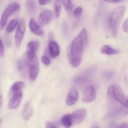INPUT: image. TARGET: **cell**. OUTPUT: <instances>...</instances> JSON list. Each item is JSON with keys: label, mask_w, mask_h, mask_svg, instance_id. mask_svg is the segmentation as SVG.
Masks as SVG:
<instances>
[{"label": "cell", "mask_w": 128, "mask_h": 128, "mask_svg": "<svg viewBox=\"0 0 128 128\" xmlns=\"http://www.w3.org/2000/svg\"><path fill=\"white\" fill-rule=\"evenodd\" d=\"M29 28L31 32L36 36H41L44 35L43 30L41 29L40 25L38 24V22L35 21L34 18L30 19V22H29Z\"/></svg>", "instance_id": "12"}, {"label": "cell", "mask_w": 128, "mask_h": 128, "mask_svg": "<svg viewBox=\"0 0 128 128\" xmlns=\"http://www.w3.org/2000/svg\"><path fill=\"white\" fill-rule=\"evenodd\" d=\"M48 50L50 56L52 58H56L60 55V46L56 42L54 41H50L48 44Z\"/></svg>", "instance_id": "13"}, {"label": "cell", "mask_w": 128, "mask_h": 128, "mask_svg": "<svg viewBox=\"0 0 128 128\" xmlns=\"http://www.w3.org/2000/svg\"><path fill=\"white\" fill-rule=\"evenodd\" d=\"M125 11L126 7L124 6H120L116 8L110 14L109 17V24L114 36L117 34L119 26L123 18Z\"/></svg>", "instance_id": "4"}, {"label": "cell", "mask_w": 128, "mask_h": 128, "mask_svg": "<svg viewBox=\"0 0 128 128\" xmlns=\"http://www.w3.org/2000/svg\"><path fill=\"white\" fill-rule=\"evenodd\" d=\"M26 8H27L28 11L30 14H32L35 12L36 11V4L34 2H33L31 0H28L26 1Z\"/></svg>", "instance_id": "19"}, {"label": "cell", "mask_w": 128, "mask_h": 128, "mask_svg": "<svg viewBox=\"0 0 128 128\" xmlns=\"http://www.w3.org/2000/svg\"><path fill=\"white\" fill-rule=\"evenodd\" d=\"M79 98L78 92L75 88H71L68 94L66 99V103L68 106H73L78 101Z\"/></svg>", "instance_id": "11"}, {"label": "cell", "mask_w": 128, "mask_h": 128, "mask_svg": "<svg viewBox=\"0 0 128 128\" xmlns=\"http://www.w3.org/2000/svg\"><path fill=\"white\" fill-rule=\"evenodd\" d=\"M25 31H26L25 21L24 20H21L20 22H19L18 24L17 29L15 33V44L17 48L20 47L21 46V44L24 36Z\"/></svg>", "instance_id": "7"}, {"label": "cell", "mask_w": 128, "mask_h": 128, "mask_svg": "<svg viewBox=\"0 0 128 128\" xmlns=\"http://www.w3.org/2000/svg\"><path fill=\"white\" fill-rule=\"evenodd\" d=\"M54 18V13L51 10H45L40 13L38 19V23L40 26H44L50 23Z\"/></svg>", "instance_id": "8"}, {"label": "cell", "mask_w": 128, "mask_h": 128, "mask_svg": "<svg viewBox=\"0 0 128 128\" xmlns=\"http://www.w3.org/2000/svg\"><path fill=\"white\" fill-rule=\"evenodd\" d=\"M96 98V91L95 88L92 85L88 86L84 91L82 101L85 103L93 102Z\"/></svg>", "instance_id": "10"}, {"label": "cell", "mask_w": 128, "mask_h": 128, "mask_svg": "<svg viewBox=\"0 0 128 128\" xmlns=\"http://www.w3.org/2000/svg\"><path fill=\"white\" fill-rule=\"evenodd\" d=\"M33 114V109L30 102L25 104L22 111V118L24 121H28Z\"/></svg>", "instance_id": "14"}, {"label": "cell", "mask_w": 128, "mask_h": 128, "mask_svg": "<svg viewBox=\"0 0 128 128\" xmlns=\"http://www.w3.org/2000/svg\"><path fill=\"white\" fill-rule=\"evenodd\" d=\"M22 98V92L21 90L13 91L12 96L8 102V108L10 110L16 109L20 105Z\"/></svg>", "instance_id": "9"}, {"label": "cell", "mask_w": 128, "mask_h": 128, "mask_svg": "<svg viewBox=\"0 0 128 128\" xmlns=\"http://www.w3.org/2000/svg\"><path fill=\"white\" fill-rule=\"evenodd\" d=\"M19 10H20V4L16 2H11L6 7L4 11L2 12L0 20V31H2L4 28L8 18Z\"/></svg>", "instance_id": "6"}, {"label": "cell", "mask_w": 128, "mask_h": 128, "mask_svg": "<svg viewBox=\"0 0 128 128\" xmlns=\"http://www.w3.org/2000/svg\"><path fill=\"white\" fill-rule=\"evenodd\" d=\"M122 30L124 32L127 33L128 32V19H126L123 22V24H122Z\"/></svg>", "instance_id": "25"}, {"label": "cell", "mask_w": 128, "mask_h": 128, "mask_svg": "<svg viewBox=\"0 0 128 128\" xmlns=\"http://www.w3.org/2000/svg\"><path fill=\"white\" fill-rule=\"evenodd\" d=\"M61 2L68 12H71L72 11L73 8L72 0H61Z\"/></svg>", "instance_id": "21"}, {"label": "cell", "mask_w": 128, "mask_h": 128, "mask_svg": "<svg viewBox=\"0 0 128 128\" xmlns=\"http://www.w3.org/2000/svg\"><path fill=\"white\" fill-rule=\"evenodd\" d=\"M4 54V48L3 42L0 38V56L3 57Z\"/></svg>", "instance_id": "24"}, {"label": "cell", "mask_w": 128, "mask_h": 128, "mask_svg": "<svg viewBox=\"0 0 128 128\" xmlns=\"http://www.w3.org/2000/svg\"><path fill=\"white\" fill-rule=\"evenodd\" d=\"M45 127L46 128H56L57 126L50 121H46L45 123Z\"/></svg>", "instance_id": "26"}, {"label": "cell", "mask_w": 128, "mask_h": 128, "mask_svg": "<svg viewBox=\"0 0 128 128\" xmlns=\"http://www.w3.org/2000/svg\"><path fill=\"white\" fill-rule=\"evenodd\" d=\"M39 44L37 41H31L28 43L26 46V53L30 55L36 54V52L38 49Z\"/></svg>", "instance_id": "15"}, {"label": "cell", "mask_w": 128, "mask_h": 128, "mask_svg": "<svg viewBox=\"0 0 128 128\" xmlns=\"http://www.w3.org/2000/svg\"><path fill=\"white\" fill-rule=\"evenodd\" d=\"M82 12V8L81 6H79V7L76 8L73 11V14L75 17H79L80 16H81V14Z\"/></svg>", "instance_id": "22"}, {"label": "cell", "mask_w": 128, "mask_h": 128, "mask_svg": "<svg viewBox=\"0 0 128 128\" xmlns=\"http://www.w3.org/2000/svg\"><path fill=\"white\" fill-rule=\"evenodd\" d=\"M105 1L108 2H111V3H117V2H120L122 0H104Z\"/></svg>", "instance_id": "28"}, {"label": "cell", "mask_w": 128, "mask_h": 128, "mask_svg": "<svg viewBox=\"0 0 128 128\" xmlns=\"http://www.w3.org/2000/svg\"><path fill=\"white\" fill-rule=\"evenodd\" d=\"M1 122H2V119H1V118H0V125H1Z\"/></svg>", "instance_id": "30"}, {"label": "cell", "mask_w": 128, "mask_h": 128, "mask_svg": "<svg viewBox=\"0 0 128 128\" xmlns=\"http://www.w3.org/2000/svg\"><path fill=\"white\" fill-rule=\"evenodd\" d=\"M19 22V20L18 18L12 19L8 24L7 27H6V31L8 33H11L12 31L14 30V29L17 27L18 24Z\"/></svg>", "instance_id": "17"}, {"label": "cell", "mask_w": 128, "mask_h": 128, "mask_svg": "<svg viewBox=\"0 0 128 128\" xmlns=\"http://www.w3.org/2000/svg\"><path fill=\"white\" fill-rule=\"evenodd\" d=\"M51 1V0H38V2L40 5L44 6V5L47 4L49 3Z\"/></svg>", "instance_id": "27"}, {"label": "cell", "mask_w": 128, "mask_h": 128, "mask_svg": "<svg viewBox=\"0 0 128 128\" xmlns=\"http://www.w3.org/2000/svg\"><path fill=\"white\" fill-rule=\"evenodd\" d=\"M101 52L102 54L107 55H113L119 53L118 50L113 48L110 45H104L102 46L101 50Z\"/></svg>", "instance_id": "16"}, {"label": "cell", "mask_w": 128, "mask_h": 128, "mask_svg": "<svg viewBox=\"0 0 128 128\" xmlns=\"http://www.w3.org/2000/svg\"><path fill=\"white\" fill-rule=\"evenodd\" d=\"M23 61L24 64L28 69L30 80L32 81H34L37 78L40 71V64L37 55H30L24 52L23 54Z\"/></svg>", "instance_id": "5"}, {"label": "cell", "mask_w": 128, "mask_h": 128, "mask_svg": "<svg viewBox=\"0 0 128 128\" xmlns=\"http://www.w3.org/2000/svg\"><path fill=\"white\" fill-rule=\"evenodd\" d=\"M107 95L109 99L128 108V97L120 85L117 84L110 85L108 89Z\"/></svg>", "instance_id": "3"}, {"label": "cell", "mask_w": 128, "mask_h": 128, "mask_svg": "<svg viewBox=\"0 0 128 128\" xmlns=\"http://www.w3.org/2000/svg\"><path fill=\"white\" fill-rule=\"evenodd\" d=\"M86 110L84 108L75 110L71 114H67L61 118V124L65 128H70L81 123L86 118Z\"/></svg>", "instance_id": "2"}, {"label": "cell", "mask_w": 128, "mask_h": 128, "mask_svg": "<svg viewBox=\"0 0 128 128\" xmlns=\"http://www.w3.org/2000/svg\"><path fill=\"white\" fill-rule=\"evenodd\" d=\"M25 84L22 81H17V82H14L11 86V91L12 92L16 91H19V90H21L24 88Z\"/></svg>", "instance_id": "20"}, {"label": "cell", "mask_w": 128, "mask_h": 128, "mask_svg": "<svg viewBox=\"0 0 128 128\" xmlns=\"http://www.w3.org/2000/svg\"><path fill=\"white\" fill-rule=\"evenodd\" d=\"M2 96H0V107H1V105H2Z\"/></svg>", "instance_id": "29"}, {"label": "cell", "mask_w": 128, "mask_h": 128, "mask_svg": "<svg viewBox=\"0 0 128 128\" xmlns=\"http://www.w3.org/2000/svg\"><path fill=\"white\" fill-rule=\"evenodd\" d=\"M41 61L46 66H49L51 64V60H50V59L47 56H45V55L42 56V57H41Z\"/></svg>", "instance_id": "23"}, {"label": "cell", "mask_w": 128, "mask_h": 128, "mask_svg": "<svg viewBox=\"0 0 128 128\" xmlns=\"http://www.w3.org/2000/svg\"><path fill=\"white\" fill-rule=\"evenodd\" d=\"M61 0H56L54 2V14L57 18H59L61 13Z\"/></svg>", "instance_id": "18"}, {"label": "cell", "mask_w": 128, "mask_h": 128, "mask_svg": "<svg viewBox=\"0 0 128 128\" xmlns=\"http://www.w3.org/2000/svg\"><path fill=\"white\" fill-rule=\"evenodd\" d=\"M87 44V31L86 28H83L72 41L69 50V60L73 68L78 67L81 64L84 50Z\"/></svg>", "instance_id": "1"}]
</instances>
